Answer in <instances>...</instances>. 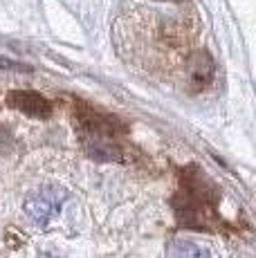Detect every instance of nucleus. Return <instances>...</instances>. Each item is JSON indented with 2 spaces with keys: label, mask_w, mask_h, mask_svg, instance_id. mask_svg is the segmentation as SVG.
<instances>
[{
  "label": "nucleus",
  "mask_w": 256,
  "mask_h": 258,
  "mask_svg": "<svg viewBox=\"0 0 256 258\" xmlns=\"http://www.w3.org/2000/svg\"><path fill=\"white\" fill-rule=\"evenodd\" d=\"M166 258H218L211 247H205L194 240H175L169 247Z\"/></svg>",
  "instance_id": "obj_3"
},
{
  "label": "nucleus",
  "mask_w": 256,
  "mask_h": 258,
  "mask_svg": "<svg viewBox=\"0 0 256 258\" xmlns=\"http://www.w3.org/2000/svg\"><path fill=\"white\" fill-rule=\"evenodd\" d=\"M9 101L23 110L25 115H32V117H47L52 112V106L45 97H41L38 92H12Z\"/></svg>",
  "instance_id": "obj_2"
},
{
  "label": "nucleus",
  "mask_w": 256,
  "mask_h": 258,
  "mask_svg": "<svg viewBox=\"0 0 256 258\" xmlns=\"http://www.w3.org/2000/svg\"><path fill=\"white\" fill-rule=\"evenodd\" d=\"M38 258H58V256H54V254H41Z\"/></svg>",
  "instance_id": "obj_4"
},
{
  "label": "nucleus",
  "mask_w": 256,
  "mask_h": 258,
  "mask_svg": "<svg viewBox=\"0 0 256 258\" xmlns=\"http://www.w3.org/2000/svg\"><path fill=\"white\" fill-rule=\"evenodd\" d=\"M68 202V191L61 186H41L25 198V216L38 229H47Z\"/></svg>",
  "instance_id": "obj_1"
}]
</instances>
